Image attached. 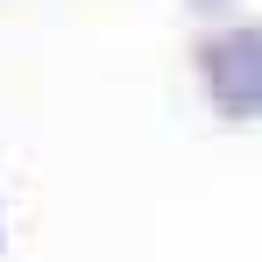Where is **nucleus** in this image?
Instances as JSON below:
<instances>
[{
  "instance_id": "obj_1",
  "label": "nucleus",
  "mask_w": 262,
  "mask_h": 262,
  "mask_svg": "<svg viewBox=\"0 0 262 262\" xmlns=\"http://www.w3.org/2000/svg\"><path fill=\"white\" fill-rule=\"evenodd\" d=\"M199 78L220 121H262V21H234L199 43Z\"/></svg>"
}]
</instances>
